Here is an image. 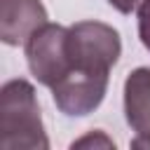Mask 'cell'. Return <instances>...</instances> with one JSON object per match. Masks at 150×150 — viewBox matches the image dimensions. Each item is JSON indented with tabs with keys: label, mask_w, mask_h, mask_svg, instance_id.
I'll return each mask as SVG.
<instances>
[{
	"label": "cell",
	"mask_w": 150,
	"mask_h": 150,
	"mask_svg": "<svg viewBox=\"0 0 150 150\" xmlns=\"http://www.w3.org/2000/svg\"><path fill=\"white\" fill-rule=\"evenodd\" d=\"M138 35L143 47L150 52V0H141L138 5Z\"/></svg>",
	"instance_id": "cell-5"
},
{
	"label": "cell",
	"mask_w": 150,
	"mask_h": 150,
	"mask_svg": "<svg viewBox=\"0 0 150 150\" xmlns=\"http://www.w3.org/2000/svg\"><path fill=\"white\" fill-rule=\"evenodd\" d=\"M108 2H110V5H112L117 12H122V14H129V12L136 7V2H138V0H108Z\"/></svg>",
	"instance_id": "cell-6"
},
{
	"label": "cell",
	"mask_w": 150,
	"mask_h": 150,
	"mask_svg": "<svg viewBox=\"0 0 150 150\" xmlns=\"http://www.w3.org/2000/svg\"><path fill=\"white\" fill-rule=\"evenodd\" d=\"M120 52V33L101 21L45 23L26 42L30 73L52 89L56 108L70 117L89 115L101 105Z\"/></svg>",
	"instance_id": "cell-1"
},
{
	"label": "cell",
	"mask_w": 150,
	"mask_h": 150,
	"mask_svg": "<svg viewBox=\"0 0 150 150\" xmlns=\"http://www.w3.org/2000/svg\"><path fill=\"white\" fill-rule=\"evenodd\" d=\"M124 112L136 131L134 148H150V68H136L124 82Z\"/></svg>",
	"instance_id": "cell-4"
},
{
	"label": "cell",
	"mask_w": 150,
	"mask_h": 150,
	"mask_svg": "<svg viewBox=\"0 0 150 150\" xmlns=\"http://www.w3.org/2000/svg\"><path fill=\"white\" fill-rule=\"evenodd\" d=\"M45 23L47 12L40 0H0V38L5 45H26Z\"/></svg>",
	"instance_id": "cell-3"
},
{
	"label": "cell",
	"mask_w": 150,
	"mask_h": 150,
	"mask_svg": "<svg viewBox=\"0 0 150 150\" xmlns=\"http://www.w3.org/2000/svg\"><path fill=\"white\" fill-rule=\"evenodd\" d=\"M0 148L2 150H47L40 105L26 80H9L0 91Z\"/></svg>",
	"instance_id": "cell-2"
}]
</instances>
